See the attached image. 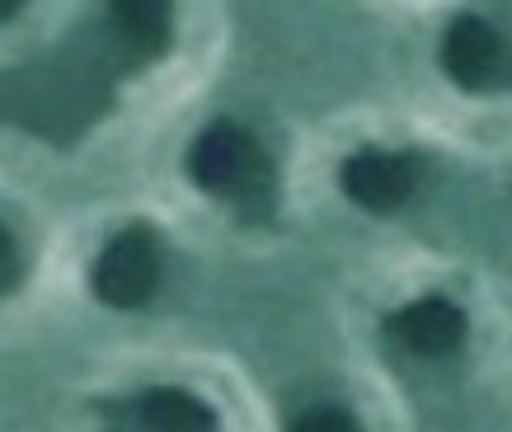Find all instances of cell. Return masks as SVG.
<instances>
[{"label":"cell","mask_w":512,"mask_h":432,"mask_svg":"<svg viewBox=\"0 0 512 432\" xmlns=\"http://www.w3.org/2000/svg\"><path fill=\"white\" fill-rule=\"evenodd\" d=\"M188 174L202 193L235 202V207H264L273 193V170H268L259 141L235 123H212L193 141Z\"/></svg>","instance_id":"cell-1"},{"label":"cell","mask_w":512,"mask_h":432,"mask_svg":"<svg viewBox=\"0 0 512 432\" xmlns=\"http://www.w3.org/2000/svg\"><path fill=\"white\" fill-rule=\"evenodd\" d=\"M94 296L104 306H118V310H137L156 296V282H160V240L156 231L146 226H127L99 249L94 259Z\"/></svg>","instance_id":"cell-2"},{"label":"cell","mask_w":512,"mask_h":432,"mask_svg":"<svg viewBox=\"0 0 512 432\" xmlns=\"http://www.w3.org/2000/svg\"><path fill=\"white\" fill-rule=\"evenodd\" d=\"M386 334L400 343L404 353L419 357H447L466 343V315L442 301V296H423L414 306H400L386 320Z\"/></svg>","instance_id":"cell-3"},{"label":"cell","mask_w":512,"mask_h":432,"mask_svg":"<svg viewBox=\"0 0 512 432\" xmlns=\"http://www.w3.org/2000/svg\"><path fill=\"white\" fill-rule=\"evenodd\" d=\"M343 193L367 212H395L414 193V160L390 151H357L343 165Z\"/></svg>","instance_id":"cell-4"},{"label":"cell","mask_w":512,"mask_h":432,"mask_svg":"<svg viewBox=\"0 0 512 432\" xmlns=\"http://www.w3.org/2000/svg\"><path fill=\"white\" fill-rule=\"evenodd\" d=\"M503 66V43L480 15H461L442 38V71L461 90H484Z\"/></svg>","instance_id":"cell-5"},{"label":"cell","mask_w":512,"mask_h":432,"mask_svg":"<svg viewBox=\"0 0 512 432\" xmlns=\"http://www.w3.org/2000/svg\"><path fill=\"white\" fill-rule=\"evenodd\" d=\"M137 428L141 432H217L212 409L174 386H156L137 400Z\"/></svg>","instance_id":"cell-6"},{"label":"cell","mask_w":512,"mask_h":432,"mask_svg":"<svg viewBox=\"0 0 512 432\" xmlns=\"http://www.w3.org/2000/svg\"><path fill=\"white\" fill-rule=\"evenodd\" d=\"M109 19H113V29L123 33L137 52H146V57L160 52L165 38H170V10L156 5V0H113Z\"/></svg>","instance_id":"cell-7"},{"label":"cell","mask_w":512,"mask_h":432,"mask_svg":"<svg viewBox=\"0 0 512 432\" xmlns=\"http://www.w3.org/2000/svg\"><path fill=\"white\" fill-rule=\"evenodd\" d=\"M287 432H362V428H357L353 414H343V409H334V404H320V409L296 414Z\"/></svg>","instance_id":"cell-8"},{"label":"cell","mask_w":512,"mask_h":432,"mask_svg":"<svg viewBox=\"0 0 512 432\" xmlns=\"http://www.w3.org/2000/svg\"><path fill=\"white\" fill-rule=\"evenodd\" d=\"M19 282V249H15V240H10V231L0 226V296L10 292Z\"/></svg>","instance_id":"cell-9"}]
</instances>
